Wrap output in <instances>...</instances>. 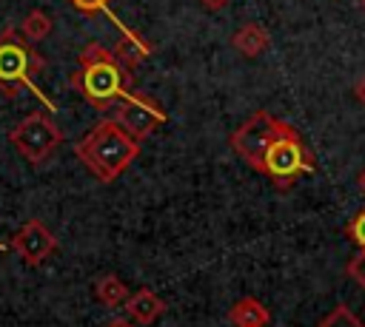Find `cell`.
Instances as JSON below:
<instances>
[{"label":"cell","instance_id":"cell-5","mask_svg":"<svg viewBox=\"0 0 365 327\" xmlns=\"http://www.w3.org/2000/svg\"><path fill=\"white\" fill-rule=\"evenodd\" d=\"M11 148L31 165H43L63 142L60 125L51 119L48 111H31L26 114L11 131H9Z\"/></svg>","mask_w":365,"mask_h":327},{"label":"cell","instance_id":"cell-24","mask_svg":"<svg viewBox=\"0 0 365 327\" xmlns=\"http://www.w3.org/2000/svg\"><path fill=\"white\" fill-rule=\"evenodd\" d=\"M359 9H362V11H365V0H359Z\"/></svg>","mask_w":365,"mask_h":327},{"label":"cell","instance_id":"cell-12","mask_svg":"<svg viewBox=\"0 0 365 327\" xmlns=\"http://www.w3.org/2000/svg\"><path fill=\"white\" fill-rule=\"evenodd\" d=\"M114 54L128 65V68H134V65H140L148 54H151V43H145L140 34H134L131 28H123L120 26V40H117V45H114Z\"/></svg>","mask_w":365,"mask_h":327},{"label":"cell","instance_id":"cell-4","mask_svg":"<svg viewBox=\"0 0 365 327\" xmlns=\"http://www.w3.org/2000/svg\"><path fill=\"white\" fill-rule=\"evenodd\" d=\"M314 168H317V159L305 145V139L299 136V131L279 119L277 134L262 154L259 173L268 176L277 191H288L291 185H297L299 176L311 173Z\"/></svg>","mask_w":365,"mask_h":327},{"label":"cell","instance_id":"cell-2","mask_svg":"<svg viewBox=\"0 0 365 327\" xmlns=\"http://www.w3.org/2000/svg\"><path fill=\"white\" fill-rule=\"evenodd\" d=\"M74 156L94 173L97 182L108 185L140 156V142L125 134L117 119H100L74 145Z\"/></svg>","mask_w":365,"mask_h":327},{"label":"cell","instance_id":"cell-3","mask_svg":"<svg viewBox=\"0 0 365 327\" xmlns=\"http://www.w3.org/2000/svg\"><path fill=\"white\" fill-rule=\"evenodd\" d=\"M46 68V60L37 54V48L20 34V28L6 26L0 31V94L14 100L23 88H29L46 108L51 111V100L34 85V77Z\"/></svg>","mask_w":365,"mask_h":327},{"label":"cell","instance_id":"cell-7","mask_svg":"<svg viewBox=\"0 0 365 327\" xmlns=\"http://www.w3.org/2000/svg\"><path fill=\"white\" fill-rule=\"evenodd\" d=\"M114 119L125 128V134H131L137 142H143L165 122V111L154 97H148L143 91H131L125 100L117 102Z\"/></svg>","mask_w":365,"mask_h":327},{"label":"cell","instance_id":"cell-19","mask_svg":"<svg viewBox=\"0 0 365 327\" xmlns=\"http://www.w3.org/2000/svg\"><path fill=\"white\" fill-rule=\"evenodd\" d=\"M103 327H137L131 318H123V316H114V318H108Z\"/></svg>","mask_w":365,"mask_h":327},{"label":"cell","instance_id":"cell-21","mask_svg":"<svg viewBox=\"0 0 365 327\" xmlns=\"http://www.w3.org/2000/svg\"><path fill=\"white\" fill-rule=\"evenodd\" d=\"M231 0H200V6L202 9H208V11H220V9H225Z\"/></svg>","mask_w":365,"mask_h":327},{"label":"cell","instance_id":"cell-18","mask_svg":"<svg viewBox=\"0 0 365 327\" xmlns=\"http://www.w3.org/2000/svg\"><path fill=\"white\" fill-rule=\"evenodd\" d=\"M108 3L111 0H68L71 9H77L80 14H100V11H108Z\"/></svg>","mask_w":365,"mask_h":327},{"label":"cell","instance_id":"cell-22","mask_svg":"<svg viewBox=\"0 0 365 327\" xmlns=\"http://www.w3.org/2000/svg\"><path fill=\"white\" fill-rule=\"evenodd\" d=\"M356 185H359V191H362V193H365V168H362V171H359V176H356Z\"/></svg>","mask_w":365,"mask_h":327},{"label":"cell","instance_id":"cell-14","mask_svg":"<svg viewBox=\"0 0 365 327\" xmlns=\"http://www.w3.org/2000/svg\"><path fill=\"white\" fill-rule=\"evenodd\" d=\"M51 28H54L51 17H48L46 11H40V9H31V11L23 17V23H20V34H23L29 43L46 40V37L51 34Z\"/></svg>","mask_w":365,"mask_h":327},{"label":"cell","instance_id":"cell-17","mask_svg":"<svg viewBox=\"0 0 365 327\" xmlns=\"http://www.w3.org/2000/svg\"><path fill=\"white\" fill-rule=\"evenodd\" d=\"M345 273L365 290V250H356L351 259H348V264H345Z\"/></svg>","mask_w":365,"mask_h":327},{"label":"cell","instance_id":"cell-16","mask_svg":"<svg viewBox=\"0 0 365 327\" xmlns=\"http://www.w3.org/2000/svg\"><path fill=\"white\" fill-rule=\"evenodd\" d=\"M342 230H345V236H348L359 250H365V208L356 210V213L348 219V225H345Z\"/></svg>","mask_w":365,"mask_h":327},{"label":"cell","instance_id":"cell-10","mask_svg":"<svg viewBox=\"0 0 365 327\" xmlns=\"http://www.w3.org/2000/svg\"><path fill=\"white\" fill-rule=\"evenodd\" d=\"M228 321H231V327H268L271 313L257 296H240L228 307Z\"/></svg>","mask_w":365,"mask_h":327},{"label":"cell","instance_id":"cell-20","mask_svg":"<svg viewBox=\"0 0 365 327\" xmlns=\"http://www.w3.org/2000/svg\"><path fill=\"white\" fill-rule=\"evenodd\" d=\"M354 97H356L359 105H365V74L356 80V85H354Z\"/></svg>","mask_w":365,"mask_h":327},{"label":"cell","instance_id":"cell-13","mask_svg":"<svg viewBox=\"0 0 365 327\" xmlns=\"http://www.w3.org/2000/svg\"><path fill=\"white\" fill-rule=\"evenodd\" d=\"M128 293H131V290L125 287V282H123L120 276H114V273H106V276H100V279L94 282V296H97V301H100L103 307H108V310L125 304Z\"/></svg>","mask_w":365,"mask_h":327},{"label":"cell","instance_id":"cell-1","mask_svg":"<svg viewBox=\"0 0 365 327\" xmlns=\"http://www.w3.org/2000/svg\"><path fill=\"white\" fill-rule=\"evenodd\" d=\"M68 85L97 111L117 108V102L134 91L131 68L100 43H88L80 51L77 68L68 74Z\"/></svg>","mask_w":365,"mask_h":327},{"label":"cell","instance_id":"cell-23","mask_svg":"<svg viewBox=\"0 0 365 327\" xmlns=\"http://www.w3.org/2000/svg\"><path fill=\"white\" fill-rule=\"evenodd\" d=\"M0 250H11V245H3V242H0Z\"/></svg>","mask_w":365,"mask_h":327},{"label":"cell","instance_id":"cell-15","mask_svg":"<svg viewBox=\"0 0 365 327\" xmlns=\"http://www.w3.org/2000/svg\"><path fill=\"white\" fill-rule=\"evenodd\" d=\"M314 327H365V321L348 307V304H334L328 316H322Z\"/></svg>","mask_w":365,"mask_h":327},{"label":"cell","instance_id":"cell-11","mask_svg":"<svg viewBox=\"0 0 365 327\" xmlns=\"http://www.w3.org/2000/svg\"><path fill=\"white\" fill-rule=\"evenodd\" d=\"M231 45L242 54V57H259L268 45H271V37H268V31H265V26H259V23H242L234 34H231Z\"/></svg>","mask_w":365,"mask_h":327},{"label":"cell","instance_id":"cell-8","mask_svg":"<svg viewBox=\"0 0 365 327\" xmlns=\"http://www.w3.org/2000/svg\"><path fill=\"white\" fill-rule=\"evenodd\" d=\"M11 250L31 267L43 264L54 250H57V236L48 230L43 219H29L23 227L11 236Z\"/></svg>","mask_w":365,"mask_h":327},{"label":"cell","instance_id":"cell-6","mask_svg":"<svg viewBox=\"0 0 365 327\" xmlns=\"http://www.w3.org/2000/svg\"><path fill=\"white\" fill-rule=\"evenodd\" d=\"M277 125H279V117H274L271 111L259 108V111H254V114L228 136V145L242 156L245 165H251V168L259 173L262 154H265L268 142L274 139Z\"/></svg>","mask_w":365,"mask_h":327},{"label":"cell","instance_id":"cell-9","mask_svg":"<svg viewBox=\"0 0 365 327\" xmlns=\"http://www.w3.org/2000/svg\"><path fill=\"white\" fill-rule=\"evenodd\" d=\"M125 316L137 324V327H148V324H154L163 313H165V301L151 290V287H140V290H134V293H128V299H125Z\"/></svg>","mask_w":365,"mask_h":327}]
</instances>
